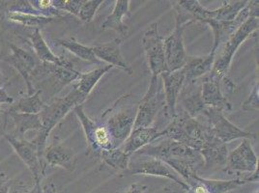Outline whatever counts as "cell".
<instances>
[{
	"label": "cell",
	"instance_id": "cell-1",
	"mask_svg": "<svg viewBox=\"0 0 259 193\" xmlns=\"http://www.w3.org/2000/svg\"><path fill=\"white\" fill-rule=\"evenodd\" d=\"M139 103L126 94L108 108L98 121L108 132L114 148H119L134 129Z\"/></svg>",
	"mask_w": 259,
	"mask_h": 193
},
{
	"label": "cell",
	"instance_id": "cell-2",
	"mask_svg": "<svg viewBox=\"0 0 259 193\" xmlns=\"http://www.w3.org/2000/svg\"><path fill=\"white\" fill-rule=\"evenodd\" d=\"M87 98L82 96L76 88L63 98H54L49 105H46L43 110L39 113L41 119V129L33 142L37 145L40 154L43 156L44 151L47 147V141L56 127V125L65 116L77 106H82Z\"/></svg>",
	"mask_w": 259,
	"mask_h": 193
},
{
	"label": "cell",
	"instance_id": "cell-3",
	"mask_svg": "<svg viewBox=\"0 0 259 193\" xmlns=\"http://www.w3.org/2000/svg\"><path fill=\"white\" fill-rule=\"evenodd\" d=\"M205 125L181 109L171 122L161 130V136L176 141L194 150L200 151L205 137Z\"/></svg>",
	"mask_w": 259,
	"mask_h": 193
},
{
	"label": "cell",
	"instance_id": "cell-4",
	"mask_svg": "<svg viewBox=\"0 0 259 193\" xmlns=\"http://www.w3.org/2000/svg\"><path fill=\"white\" fill-rule=\"evenodd\" d=\"M258 19L257 17H249L248 20L238 28L237 31L233 35H231L227 42L218 49L219 54L215 55V62L210 73L211 75L221 78L223 81L229 80L228 72L231 66L232 59L240 45L244 43L252 33L258 30Z\"/></svg>",
	"mask_w": 259,
	"mask_h": 193
},
{
	"label": "cell",
	"instance_id": "cell-5",
	"mask_svg": "<svg viewBox=\"0 0 259 193\" xmlns=\"http://www.w3.org/2000/svg\"><path fill=\"white\" fill-rule=\"evenodd\" d=\"M175 28L172 33L164 40L165 62L168 72L180 70L187 63L189 56L187 55L184 45V29L187 25L194 22V20L177 4L175 5Z\"/></svg>",
	"mask_w": 259,
	"mask_h": 193
},
{
	"label": "cell",
	"instance_id": "cell-6",
	"mask_svg": "<svg viewBox=\"0 0 259 193\" xmlns=\"http://www.w3.org/2000/svg\"><path fill=\"white\" fill-rule=\"evenodd\" d=\"M177 4L190 17H192L194 22L205 23L208 21H233L240 11L248 4V1H223V5L215 10L207 9L197 0H181L178 1Z\"/></svg>",
	"mask_w": 259,
	"mask_h": 193
},
{
	"label": "cell",
	"instance_id": "cell-7",
	"mask_svg": "<svg viewBox=\"0 0 259 193\" xmlns=\"http://www.w3.org/2000/svg\"><path fill=\"white\" fill-rule=\"evenodd\" d=\"M165 106L162 78L160 75L152 76L150 85L139 103L134 129L152 127L158 113Z\"/></svg>",
	"mask_w": 259,
	"mask_h": 193
},
{
	"label": "cell",
	"instance_id": "cell-8",
	"mask_svg": "<svg viewBox=\"0 0 259 193\" xmlns=\"http://www.w3.org/2000/svg\"><path fill=\"white\" fill-rule=\"evenodd\" d=\"M206 118L207 129L218 139L224 143H229L236 139H256L257 134L239 129L225 116V112L221 109L206 108L202 112Z\"/></svg>",
	"mask_w": 259,
	"mask_h": 193
},
{
	"label": "cell",
	"instance_id": "cell-9",
	"mask_svg": "<svg viewBox=\"0 0 259 193\" xmlns=\"http://www.w3.org/2000/svg\"><path fill=\"white\" fill-rule=\"evenodd\" d=\"M135 154L148 156L162 161L170 160H188L203 162L202 157L198 151L192 149L181 143H178L168 138L158 143L154 141L150 144L144 146Z\"/></svg>",
	"mask_w": 259,
	"mask_h": 193
},
{
	"label": "cell",
	"instance_id": "cell-10",
	"mask_svg": "<svg viewBox=\"0 0 259 193\" xmlns=\"http://www.w3.org/2000/svg\"><path fill=\"white\" fill-rule=\"evenodd\" d=\"M3 136L31 172L35 181V187H40L41 181L45 176L46 162L44 161L43 156L38 150L37 145L33 141L18 138L11 133L3 132Z\"/></svg>",
	"mask_w": 259,
	"mask_h": 193
},
{
	"label": "cell",
	"instance_id": "cell-11",
	"mask_svg": "<svg viewBox=\"0 0 259 193\" xmlns=\"http://www.w3.org/2000/svg\"><path fill=\"white\" fill-rule=\"evenodd\" d=\"M127 170L133 175H147L166 178L179 184L184 190L188 191L189 189V185L184 182L183 179L165 162L152 157L136 154L132 155Z\"/></svg>",
	"mask_w": 259,
	"mask_h": 193
},
{
	"label": "cell",
	"instance_id": "cell-12",
	"mask_svg": "<svg viewBox=\"0 0 259 193\" xmlns=\"http://www.w3.org/2000/svg\"><path fill=\"white\" fill-rule=\"evenodd\" d=\"M142 47L147 59L148 68L152 76H158L168 72L165 62L164 39L159 32L158 23H152L143 34Z\"/></svg>",
	"mask_w": 259,
	"mask_h": 193
},
{
	"label": "cell",
	"instance_id": "cell-13",
	"mask_svg": "<svg viewBox=\"0 0 259 193\" xmlns=\"http://www.w3.org/2000/svg\"><path fill=\"white\" fill-rule=\"evenodd\" d=\"M74 111L84 131L88 144V154L98 157L103 151L116 149L113 147L107 130L98 121H94L87 116L82 106H77L74 108Z\"/></svg>",
	"mask_w": 259,
	"mask_h": 193
},
{
	"label": "cell",
	"instance_id": "cell-14",
	"mask_svg": "<svg viewBox=\"0 0 259 193\" xmlns=\"http://www.w3.org/2000/svg\"><path fill=\"white\" fill-rule=\"evenodd\" d=\"M9 46L11 49V54L3 56L2 59L20 73L27 86L28 95H33L36 92L32 83L33 73L40 64V61L35 54L14 43H10Z\"/></svg>",
	"mask_w": 259,
	"mask_h": 193
},
{
	"label": "cell",
	"instance_id": "cell-15",
	"mask_svg": "<svg viewBox=\"0 0 259 193\" xmlns=\"http://www.w3.org/2000/svg\"><path fill=\"white\" fill-rule=\"evenodd\" d=\"M258 168V158L249 139H243L237 147L227 156L224 171L228 174L252 173Z\"/></svg>",
	"mask_w": 259,
	"mask_h": 193
},
{
	"label": "cell",
	"instance_id": "cell-16",
	"mask_svg": "<svg viewBox=\"0 0 259 193\" xmlns=\"http://www.w3.org/2000/svg\"><path fill=\"white\" fill-rule=\"evenodd\" d=\"M162 78L165 106L163 108L164 115L167 118L173 119L177 113L178 98L185 83L184 68L174 71L165 72L160 75Z\"/></svg>",
	"mask_w": 259,
	"mask_h": 193
},
{
	"label": "cell",
	"instance_id": "cell-17",
	"mask_svg": "<svg viewBox=\"0 0 259 193\" xmlns=\"http://www.w3.org/2000/svg\"><path fill=\"white\" fill-rule=\"evenodd\" d=\"M199 80L201 83V96L206 108H218L224 112L231 111V105L222 89V82L224 81L221 78L208 74Z\"/></svg>",
	"mask_w": 259,
	"mask_h": 193
},
{
	"label": "cell",
	"instance_id": "cell-18",
	"mask_svg": "<svg viewBox=\"0 0 259 193\" xmlns=\"http://www.w3.org/2000/svg\"><path fill=\"white\" fill-rule=\"evenodd\" d=\"M199 153L203 160V166L206 168L222 166L227 163L228 156L227 144L215 137L207 128L204 142Z\"/></svg>",
	"mask_w": 259,
	"mask_h": 193
},
{
	"label": "cell",
	"instance_id": "cell-19",
	"mask_svg": "<svg viewBox=\"0 0 259 193\" xmlns=\"http://www.w3.org/2000/svg\"><path fill=\"white\" fill-rule=\"evenodd\" d=\"M121 43L122 40L116 38L108 43L93 45V53L100 61L107 62L108 65L112 66L113 68H118L132 75L134 74V71L121 53Z\"/></svg>",
	"mask_w": 259,
	"mask_h": 193
},
{
	"label": "cell",
	"instance_id": "cell-20",
	"mask_svg": "<svg viewBox=\"0 0 259 193\" xmlns=\"http://www.w3.org/2000/svg\"><path fill=\"white\" fill-rule=\"evenodd\" d=\"M182 110L193 118L201 115L206 106L201 96V83L200 80L193 82H185L183 88L178 98Z\"/></svg>",
	"mask_w": 259,
	"mask_h": 193
},
{
	"label": "cell",
	"instance_id": "cell-21",
	"mask_svg": "<svg viewBox=\"0 0 259 193\" xmlns=\"http://www.w3.org/2000/svg\"><path fill=\"white\" fill-rule=\"evenodd\" d=\"M43 159L46 164L53 167H61L71 172L76 168V158L74 151L58 141L46 147Z\"/></svg>",
	"mask_w": 259,
	"mask_h": 193
},
{
	"label": "cell",
	"instance_id": "cell-22",
	"mask_svg": "<svg viewBox=\"0 0 259 193\" xmlns=\"http://www.w3.org/2000/svg\"><path fill=\"white\" fill-rule=\"evenodd\" d=\"M127 17H130L129 0H117L111 14L103 22L102 29L115 31L120 36V40L127 38L130 35V27L124 22V18Z\"/></svg>",
	"mask_w": 259,
	"mask_h": 193
},
{
	"label": "cell",
	"instance_id": "cell-23",
	"mask_svg": "<svg viewBox=\"0 0 259 193\" xmlns=\"http://www.w3.org/2000/svg\"><path fill=\"white\" fill-rule=\"evenodd\" d=\"M160 137H162L161 130H159L157 127L154 126L133 129L129 137L123 143L121 148L131 157L144 146L159 139Z\"/></svg>",
	"mask_w": 259,
	"mask_h": 193
},
{
	"label": "cell",
	"instance_id": "cell-24",
	"mask_svg": "<svg viewBox=\"0 0 259 193\" xmlns=\"http://www.w3.org/2000/svg\"><path fill=\"white\" fill-rule=\"evenodd\" d=\"M215 62V53L210 54L204 57H188L187 63L184 66L185 82H193L199 80L203 76L211 73Z\"/></svg>",
	"mask_w": 259,
	"mask_h": 193
},
{
	"label": "cell",
	"instance_id": "cell-25",
	"mask_svg": "<svg viewBox=\"0 0 259 193\" xmlns=\"http://www.w3.org/2000/svg\"><path fill=\"white\" fill-rule=\"evenodd\" d=\"M28 37V43L32 47L34 54L40 62L55 65H66L71 62L68 58L57 56L52 52L48 43H46L40 29L33 30V32L30 33Z\"/></svg>",
	"mask_w": 259,
	"mask_h": 193
},
{
	"label": "cell",
	"instance_id": "cell-26",
	"mask_svg": "<svg viewBox=\"0 0 259 193\" xmlns=\"http://www.w3.org/2000/svg\"><path fill=\"white\" fill-rule=\"evenodd\" d=\"M111 69H113L112 66L105 65L87 73H81L77 79L76 85L74 87L82 96L88 98L92 90L97 85L100 79Z\"/></svg>",
	"mask_w": 259,
	"mask_h": 193
},
{
	"label": "cell",
	"instance_id": "cell-27",
	"mask_svg": "<svg viewBox=\"0 0 259 193\" xmlns=\"http://www.w3.org/2000/svg\"><path fill=\"white\" fill-rule=\"evenodd\" d=\"M41 94L42 90H37L33 95L22 96L17 103L10 105L7 111L24 114H39L46 106L41 99Z\"/></svg>",
	"mask_w": 259,
	"mask_h": 193
},
{
	"label": "cell",
	"instance_id": "cell-28",
	"mask_svg": "<svg viewBox=\"0 0 259 193\" xmlns=\"http://www.w3.org/2000/svg\"><path fill=\"white\" fill-rule=\"evenodd\" d=\"M8 116L11 117L15 125V133L13 135L18 138H23L22 136L24 133L29 130L39 131L41 129V119L39 114L8 112Z\"/></svg>",
	"mask_w": 259,
	"mask_h": 193
},
{
	"label": "cell",
	"instance_id": "cell-29",
	"mask_svg": "<svg viewBox=\"0 0 259 193\" xmlns=\"http://www.w3.org/2000/svg\"><path fill=\"white\" fill-rule=\"evenodd\" d=\"M54 42L58 43L59 45L63 46L65 50H67L71 54H74L77 58H80L81 60H84V61L93 63V64H102V61H100L93 53L92 46H88L83 43H79L74 38L56 39V40H54Z\"/></svg>",
	"mask_w": 259,
	"mask_h": 193
},
{
	"label": "cell",
	"instance_id": "cell-30",
	"mask_svg": "<svg viewBox=\"0 0 259 193\" xmlns=\"http://www.w3.org/2000/svg\"><path fill=\"white\" fill-rule=\"evenodd\" d=\"M5 19L9 22L18 23L27 28H33L36 29H42L44 26H46L49 23L56 22L59 19L56 18H47L43 16H35V15H29V14H22V13H4L3 14Z\"/></svg>",
	"mask_w": 259,
	"mask_h": 193
},
{
	"label": "cell",
	"instance_id": "cell-31",
	"mask_svg": "<svg viewBox=\"0 0 259 193\" xmlns=\"http://www.w3.org/2000/svg\"><path fill=\"white\" fill-rule=\"evenodd\" d=\"M110 168L116 171H124L128 169L130 156H128L121 147L111 150L103 151L98 156Z\"/></svg>",
	"mask_w": 259,
	"mask_h": 193
},
{
	"label": "cell",
	"instance_id": "cell-32",
	"mask_svg": "<svg viewBox=\"0 0 259 193\" xmlns=\"http://www.w3.org/2000/svg\"><path fill=\"white\" fill-rule=\"evenodd\" d=\"M208 191L210 193H227L239 186L245 184L246 182L243 179H234L229 181H219L201 178Z\"/></svg>",
	"mask_w": 259,
	"mask_h": 193
},
{
	"label": "cell",
	"instance_id": "cell-33",
	"mask_svg": "<svg viewBox=\"0 0 259 193\" xmlns=\"http://www.w3.org/2000/svg\"><path fill=\"white\" fill-rule=\"evenodd\" d=\"M104 0H84L83 4L81 5L77 18L81 22H92L98 9L101 7V5L104 3Z\"/></svg>",
	"mask_w": 259,
	"mask_h": 193
},
{
	"label": "cell",
	"instance_id": "cell-34",
	"mask_svg": "<svg viewBox=\"0 0 259 193\" xmlns=\"http://www.w3.org/2000/svg\"><path fill=\"white\" fill-rule=\"evenodd\" d=\"M84 0H53V5L59 11L69 13L77 17Z\"/></svg>",
	"mask_w": 259,
	"mask_h": 193
},
{
	"label": "cell",
	"instance_id": "cell-35",
	"mask_svg": "<svg viewBox=\"0 0 259 193\" xmlns=\"http://www.w3.org/2000/svg\"><path fill=\"white\" fill-rule=\"evenodd\" d=\"M258 80L255 82L248 99L242 105V109L245 111H258L259 109Z\"/></svg>",
	"mask_w": 259,
	"mask_h": 193
},
{
	"label": "cell",
	"instance_id": "cell-36",
	"mask_svg": "<svg viewBox=\"0 0 259 193\" xmlns=\"http://www.w3.org/2000/svg\"><path fill=\"white\" fill-rule=\"evenodd\" d=\"M10 180L5 173L0 174V193H9Z\"/></svg>",
	"mask_w": 259,
	"mask_h": 193
},
{
	"label": "cell",
	"instance_id": "cell-37",
	"mask_svg": "<svg viewBox=\"0 0 259 193\" xmlns=\"http://www.w3.org/2000/svg\"><path fill=\"white\" fill-rule=\"evenodd\" d=\"M35 193H56V186L54 182H50L44 186L34 187Z\"/></svg>",
	"mask_w": 259,
	"mask_h": 193
},
{
	"label": "cell",
	"instance_id": "cell-38",
	"mask_svg": "<svg viewBox=\"0 0 259 193\" xmlns=\"http://www.w3.org/2000/svg\"><path fill=\"white\" fill-rule=\"evenodd\" d=\"M14 103V98L10 96L5 88H0V106L2 105H12Z\"/></svg>",
	"mask_w": 259,
	"mask_h": 193
},
{
	"label": "cell",
	"instance_id": "cell-39",
	"mask_svg": "<svg viewBox=\"0 0 259 193\" xmlns=\"http://www.w3.org/2000/svg\"><path fill=\"white\" fill-rule=\"evenodd\" d=\"M146 189H147V185H143L141 183H134L126 190L118 193H144Z\"/></svg>",
	"mask_w": 259,
	"mask_h": 193
},
{
	"label": "cell",
	"instance_id": "cell-40",
	"mask_svg": "<svg viewBox=\"0 0 259 193\" xmlns=\"http://www.w3.org/2000/svg\"><path fill=\"white\" fill-rule=\"evenodd\" d=\"M7 119H8L7 110L3 109L2 106H0V131L1 132H4V129L6 127V123H7Z\"/></svg>",
	"mask_w": 259,
	"mask_h": 193
},
{
	"label": "cell",
	"instance_id": "cell-41",
	"mask_svg": "<svg viewBox=\"0 0 259 193\" xmlns=\"http://www.w3.org/2000/svg\"><path fill=\"white\" fill-rule=\"evenodd\" d=\"M258 168H257V169H255L252 173H249L248 177L244 178L243 180L247 183V182H258Z\"/></svg>",
	"mask_w": 259,
	"mask_h": 193
},
{
	"label": "cell",
	"instance_id": "cell-42",
	"mask_svg": "<svg viewBox=\"0 0 259 193\" xmlns=\"http://www.w3.org/2000/svg\"><path fill=\"white\" fill-rule=\"evenodd\" d=\"M8 83V78L3 75L1 69H0V88H4V86Z\"/></svg>",
	"mask_w": 259,
	"mask_h": 193
},
{
	"label": "cell",
	"instance_id": "cell-43",
	"mask_svg": "<svg viewBox=\"0 0 259 193\" xmlns=\"http://www.w3.org/2000/svg\"><path fill=\"white\" fill-rule=\"evenodd\" d=\"M27 193H35V191H34V189H33V191H31V192H27Z\"/></svg>",
	"mask_w": 259,
	"mask_h": 193
},
{
	"label": "cell",
	"instance_id": "cell-44",
	"mask_svg": "<svg viewBox=\"0 0 259 193\" xmlns=\"http://www.w3.org/2000/svg\"><path fill=\"white\" fill-rule=\"evenodd\" d=\"M256 193H258V190H257V191H256Z\"/></svg>",
	"mask_w": 259,
	"mask_h": 193
}]
</instances>
